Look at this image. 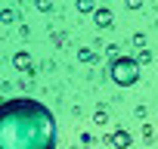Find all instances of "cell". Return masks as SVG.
I'll return each instance as SVG.
<instances>
[{"mask_svg":"<svg viewBox=\"0 0 158 149\" xmlns=\"http://www.w3.org/2000/svg\"><path fill=\"white\" fill-rule=\"evenodd\" d=\"M0 149H56V118L37 100H6L0 106Z\"/></svg>","mask_w":158,"mask_h":149,"instance_id":"cell-1","label":"cell"},{"mask_svg":"<svg viewBox=\"0 0 158 149\" xmlns=\"http://www.w3.org/2000/svg\"><path fill=\"white\" fill-rule=\"evenodd\" d=\"M136 78H139V65H136V59L121 56V59L112 62V81H115V84L130 87V84H136Z\"/></svg>","mask_w":158,"mask_h":149,"instance_id":"cell-2","label":"cell"},{"mask_svg":"<svg viewBox=\"0 0 158 149\" xmlns=\"http://www.w3.org/2000/svg\"><path fill=\"white\" fill-rule=\"evenodd\" d=\"M115 143H118V146H127L130 137H127V134H115Z\"/></svg>","mask_w":158,"mask_h":149,"instance_id":"cell-3","label":"cell"}]
</instances>
